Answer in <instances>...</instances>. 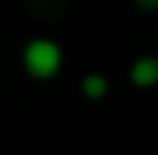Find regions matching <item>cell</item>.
<instances>
[{
    "label": "cell",
    "instance_id": "obj_1",
    "mask_svg": "<svg viewBox=\"0 0 158 155\" xmlns=\"http://www.w3.org/2000/svg\"><path fill=\"white\" fill-rule=\"evenodd\" d=\"M61 64H64V50L53 39H31L22 47V69L36 80L58 75Z\"/></svg>",
    "mask_w": 158,
    "mask_h": 155
},
{
    "label": "cell",
    "instance_id": "obj_3",
    "mask_svg": "<svg viewBox=\"0 0 158 155\" xmlns=\"http://www.w3.org/2000/svg\"><path fill=\"white\" fill-rule=\"evenodd\" d=\"M108 78L106 75H100V72H89L83 80H81V92H83V97L86 100H103L106 94H108Z\"/></svg>",
    "mask_w": 158,
    "mask_h": 155
},
{
    "label": "cell",
    "instance_id": "obj_2",
    "mask_svg": "<svg viewBox=\"0 0 158 155\" xmlns=\"http://www.w3.org/2000/svg\"><path fill=\"white\" fill-rule=\"evenodd\" d=\"M131 83L136 89H153L158 86V55H142L131 67Z\"/></svg>",
    "mask_w": 158,
    "mask_h": 155
},
{
    "label": "cell",
    "instance_id": "obj_4",
    "mask_svg": "<svg viewBox=\"0 0 158 155\" xmlns=\"http://www.w3.org/2000/svg\"><path fill=\"white\" fill-rule=\"evenodd\" d=\"M136 6L142 11H158V0H136Z\"/></svg>",
    "mask_w": 158,
    "mask_h": 155
}]
</instances>
